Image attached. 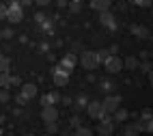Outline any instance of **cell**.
Returning a JSON list of instances; mask_svg holds the SVG:
<instances>
[{
    "label": "cell",
    "instance_id": "obj_2",
    "mask_svg": "<svg viewBox=\"0 0 153 136\" xmlns=\"http://www.w3.org/2000/svg\"><path fill=\"white\" fill-rule=\"evenodd\" d=\"M112 134H114V119H112V114H106L97 125V136H112Z\"/></svg>",
    "mask_w": 153,
    "mask_h": 136
},
{
    "label": "cell",
    "instance_id": "obj_20",
    "mask_svg": "<svg viewBox=\"0 0 153 136\" xmlns=\"http://www.w3.org/2000/svg\"><path fill=\"white\" fill-rule=\"evenodd\" d=\"M11 71V61L9 56H0V74H9Z\"/></svg>",
    "mask_w": 153,
    "mask_h": 136
},
{
    "label": "cell",
    "instance_id": "obj_41",
    "mask_svg": "<svg viewBox=\"0 0 153 136\" xmlns=\"http://www.w3.org/2000/svg\"><path fill=\"white\" fill-rule=\"evenodd\" d=\"M69 2H82V0H69Z\"/></svg>",
    "mask_w": 153,
    "mask_h": 136
},
{
    "label": "cell",
    "instance_id": "obj_39",
    "mask_svg": "<svg viewBox=\"0 0 153 136\" xmlns=\"http://www.w3.org/2000/svg\"><path fill=\"white\" fill-rule=\"evenodd\" d=\"M30 2H35V0H19V4H22V7H28Z\"/></svg>",
    "mask_w": 153,
    "mask_h": 136
},
{
    "label": "cell",
    "instance_id": "obj_38",
    "mask_svg": "<svg viewBox=\"0 0 153 136\" xmlns=\"http://www.w3.org/2000/svg\"><path fill=\"white\" fill-rule=\"evenodd\" d=\"M60 102H63V104H65V106H74V99H71V97H63V99H60Z\"/></svg>",
    "mask_w": 153,
    "mask_h": 136
},
{
    "label": "cell",
    "instance_id": "obj_10",
    "mask_svg": "<svg viewBox=\"0 0 153 136\" xmlns=\"http://www.w3.org/2000/svg\"><path fill=\"white\" fill-rule=\"evenodd\" d=\"M104 67H106V71H108V74H112V76H114V74H119V71L123 69V61H121L119 56H110V58L104 63Z\"/></svg>",
    "mask_w": 153,
    "mask_h": 136
},
{
    "label": "cell",
    "instance_id": "obj_15",
    "mask_svg": "<svg viewBox=\"0 0 153 136\" xmlns=\"http://www.w3.org/2000/svg\"><path fill=\"white\" fill-rule=\"evenodd\" d=\"M112 7V0H91V9H95V11L104 13Z\"/></svg>",
    "mask_w": 153,
    "mask_h": 136
},
{
    "label": "cell",
    "instance_id": "obj_14",
    "mask_svg": "<svg viewBox=\"0 0 153 136\" xmlns=\"http://www.w3.org/2000/svg\"><path fill=\"white\" fill-rule=\"evenodd\" d=\"M129 33H134L138 39H149V28L142 26V24H131L129 26Z\"/></svg>",
    "mask_w": 153,
    "mask_h": 136
},
{
    "label": "cell",
    "instance_id": "obj_4",
    "mask_svg": "<svg viewBox=\"0 0 153 136\" xmlns=\"http://www.w3.org/2000/svg\"><path fill=\"white\" fill-rule=\"evenodd\" d=\"M101 106H104V112L106 114H114L121 108V97L114 95V93H112V95H106L104 102H101Z\"/></svg>",
    "mask_w": 153,
    "mask_h": 136
},
{
    "label": "cell",
    "instance_id": "obj_6",
    "mask_svg": "<svg viewBox=\"0 0 153 136\" xmlns=\"http://www.w3.org/2000/svg\"><path fill=\"white\" fill-rule=\"evenodd\" d=\"M69 76H71V74L63 71L58 65L52 69V80H54V84H56V87H67V84H69Z\"/></svg>",
    "mask_w": 153,
    "mask_h": 136
},
{
    "label": "cell",
    "instance_id": "obj_47",
    "mask_svg": "<svg viewBox=\"0 0 153 136\" xmlns=\"http://www.w3.org/2000/svg\"><path fill=\"white\" fill-rule=\"evenodd\" d=\"M151 134H153V132H151Z\"/></svg>",
    "mask_w": 153,
    "mask_h": 136
},
{
    "label": "cell",
    "instance_id": "obj_7",
    "mask_svg": "<svg viewBox=\"0 0 153 136\" xmlns=\"http://www.w3.org/2000/svg\"><path fill=\"white\" fill-rule=\"evenodd\" d=\"M86 112H88V117H91V119H99V121L106 117V112H104V106H101V102H88Z\"/></svg>",
    "mask_w": 153,
    "mask_h": 136
},
{
    "label": "cell",
    "instance_id": "obj_33",
    "mask_svg": "<svg viewBox=\"0 0 153 136\" xmlns=\"http://www.w3.org/2000/svg\"><path fill=\"white\" fill-rule=\"evenodd\" d=\"M2 39H13V30L11 28H4L2 30Z\"/></svg>",
    "mask_w": 153,
    "mask_h": 136
},
{
    "label": "cell",
    "instance_id": "obj_8",
    "mask_svg": "<svg viewBox=\"0 0 153 136\" xmlns=\"http://www.w3.org/2000/svg\"><path fill=\"white\" fill-rule=\"evenodd\" d=\"M41 119H43V123H58V108L56 106H43Z\"/></svg>",
    "mask_w": 153,
    "mask_h": 136
},
{
    "label": "cell",
    "instance_id": "obj_18",
    "mask_svg": "<svg viewBox=\"0 0 153 136\" xmlns=\"http://www.w3.org/2000/svg\"><path fill=\"white\" fill-rule=\"evenodd\" d=\"M138 65H140V61H138L136 56H127V58L123 61V67H125V69H129V71L138 69Z\"/></svg>",
    "mask_w": 153,
    "mask_h": 136
},
{
    "label": "cell",
    "instance_id": "obj_35",
    "mask_svg": "<svg viewBox=\"0 0 153 136\" xmlns=\"http://www.w3.org/2000/svg\"><path fill=\"white\" fill-rule=\"evenodd\" d=\"M52 0H35V4H39V7H48Z\"/></svg>",
    "mask_w": 153,
    "mask_h": 136
},
{
    "label": "cell",
    "instance_id": "obj_36",
    "mask_svg": "<svg viewBox=\"0 0 153 136\" xmlns=\"http://www.w3.org/2000/svg\"><path fill=\"white\" fill-rule=\"evenodd\" d=\"M60 136H74V130H71V128H65L63 132H60Z\"/></svg>",
    "mask_w": 153,
    "mask_h": 136
},
{
    "label": "cell",
    "instance_id": "obj_22",
    "mask_svg": "<svg viewBox=\"0 0 153 136\" xmlns=\"http://www.w3.org/2000/svg\"><path fill=\"white\" fill-rule=\"evenodd\" d=\"M69 128H71V130L82 128V119H80V114H76V117H71V119H69Z\"/></svg>",
    "mask_w": 153,
    "mask_h": 136
},
{
    "label": "cell",
    "instance_id": "obj_23",
    "mask_svg": "<svg viewBox=\"0 0 153 136\" xmlns=\"http://www.w3.org/2000/svg\"><path fill=\"white\" fill-rule=\"evenodd\" d=\"M9 87H11V76L0 74V89H9Z\"/></svg>",
    "mask_w": 153,
    "mask_h": 136
},
{
    "label": "cell",
    "instance_id": "obj_37",
    "mask_svg": "<svg viewBox=\"0 0 153 136\" xmlns=\"http://www.w3.org/2000/svg\"><path fill=\"white\" fill-rule=\"evenodd\" d=\"M11 84H19V87H22V84H24V82H22V80H19L17 76H11Z\"/></svg>",
    "mask_w": 153,
    "mask_h": 136
},
{
    "label": "cell",
    "instance_id": "obj_5",
    "mask_svg": "<svg viewBox=\"0 0 153 136\" xmlns=\"http://www.w3.org/2000/svg\"><path fill=\"white\" fill-rule=\"evenodd\" d=\"M136 125H138V130H140V132L151 134V132H153V114H151L149 110H145V112L140 114V119L136 121Z\"/></svg>",
    "mask_w": 153,
    "mask_h": 136
},
{
    "label": "cell",
    "instance_id": "obj_31",
    "mask_svg": "<svg viewBox=\"0 0 153 136\" xmlns=\"http://www.w3.org/2000/svg\"><path fill=\"white\" fill-rule=\"evenodd\" d=\"M138 69L142 71V74H149V71H151V63H149V61H145V63H140V65H138Z\"/></svg>",
    "mask_w": 153,
    "mask_h": 136
},
{
    "label": "cell",
    "instance_id": "obj_12",
    "mask_svg": "<svg viewBox=\"0 0 153 136\" xmlns=\"http://www.w3.org/2000/svg\"><path fill=\"white\" fill-rule=\"evenodd\" d=\"M99 24H101V26H106L108 30H117V19H114V15H112L110 11L99 13Z\"/></svg>",
    "mask_w": 153,
    "mask_h": 136
},
{
    "label": "cell",
    "instance_id": "obj_26",
    "mask_svg": "<svg viewBox=\"0 0 153 136\" xmlns=\"http://www.w3.org/2000/svg\"><path fill=\"white\" fill-rule=\"evenodd\" d=\"M45 130H48V134H58L60 132L58 123H45Z\"/></svg>",
    "mask_w": 153,
    "mask_h": 136
},
{
    "label": "cell",
    "instance_id": "obj_27",
    "mask_svg": "<svg viewBox=\"0 0 153 136\" xmlns=\"http://www.w3.org/2000/svg\"><path fill=\"white\" fill-rule=\"evenodd\" d=\"M129 2H134L136 7H142V9H147V7H151V4H153V0H129Z\"/></svg>",
    "mask_w": 153,
    "mask_h": 136
},
{
    "label": "cell",
    "instance_id": "obj_25",
    "mask_svg": "<svg viewBox=\"0 0 153 136\" xmlns=\"http://www.w3.org/2000/svg\"><path fill=\"white\" fill-rule=\"evenodd\" d=\"M110 56H112V54H110V50H99V52H97V58H99V63H106Z\"/></svg>",
    "mask_w": 153,
    "mask_h": 136
},
{
    "label": "cell",
    "instance_id": "obj_21",
    "mask_svg": "<svg viewBox=\"0 0 153 136\" xmlns=\"http://www.w3.org/2000/svg\"><path fill=\"white\" fill-rule=\"evenodd\" d=\"M86 106H88V97H86V95H80V97L74 102V108H76L78 112L82 110V108H86Z\"/></svg>",
    "mask_w": 153,
    "mask_h": 136
},
{
    "label": "cell",
    "instance_id": "obj_30",
    "mask_svg": "<svg viewBox=\"0 0 153 136\" xmlns=\"http://www.w3.org/2000/svg\"><path fill=\"white\" fill-rule=\"evenodd\" d=\"M11 99V93H9V89H0V102H9Z\"/></svg>",
    "mask_w": 153,
    "mask_h": 136
},
{
    "label": "cell",
    "instance_id": "obj_3",
    "mask_svg": "<svg viewBox=\"0 0 153 136\" xmlns=\"http://www.w3.org/2000/svg\"><path fill=\"white\" fill-rule=\"evenodd\" d=\"M7 19L11 24H19L24 19V7L19 2H11L9 4V13H7Z\"/></svg>",
    "mask_w": 153,
    "mask_h": 136
},
{
    "label": "cell",
    "instance_id": "obj_16",
    "mask_svg": "<svg viewBox=\"0 0 153 136\" xmlns=\"http://www.w3.org/2000/svg\"><path fill=\"white\" fill-rule=\"evenodd\" d=\"M99 89L106 93V95H112V93H114V89H117V84L112 80H101L99 82Z\"/></svg>",
    "mask_w": 153,
    "mask_h": 136
},
{
    "label": "cell",
    "instance_id": "obj_17",
    "mask_svg": "<svg viewBox=\"0 0 153 136\" xmlns=\"http://www.w3.org/2000/svg\"><path fill=\"white\" fill-rule=\"evenodd\" d=\"M138 134H142V132L138 130V125H136V123H125L123 136H138Z\"/></svg>",
    "mask_w": 153,
    "mask_h": 136
},
{
    "label": "cell",
    "instance_id": "obj_34",
    "mask_svg": "<svg viewBox=\"0 0 153 136\" xmlns=\"http://www.w3.org/2000/svg\"><path fill=\"white\" fill-rule=\"evenodd\" d=\"M15 102H17V104H19V106H26V102H28V99H26V97H24V95H22V93H19V95H17V97H15Z\"/></svg>",
    "mask_w": 153,
    "mask_h": 136
},
{
    "label": "cell",
    "instance_id": "obj_13",
    "mask_svg": "<svg viewBox=\"0 0 153 136\" xmlns=\"http://www.w3.org/2000/svg\"><path fill=\"white\" fill-rule=\"evenodd\" d=\"M60 102V95L56 91H52V93H43L41 95V106H56V104Z\"/></svg>",
    "mask_w": 153,
    "mask_h": 136
},
{
    "label": "cell",
    "instance_id": "obj_1",
    "mask_svg": "<svg viewBox=\"0 0 153 136\" xmlns=\"http://www.w3.org/2000/svg\"><path fill=\"white\" fill-rule=\"evenodd\" d=\"M80 65H82L86 71H93V69L99 65L97 52H93V50H82V54H80Z\"/></svg>",
    "mask_w": 153,
    "mask_h": 136
},
{
    "label": "cell",
    "instance_id": "obj_28",
    "mask_svg": "<svg viewBox=\"0 0 153 136\" xmlns=\"http://www.w3.org/2000/svg\"><path fill=\"white\" fill-rule=\"evenodd\" d=\"M69 11L71 13H80L82 11V2H69Z\"/></svg>",
    "mask_w": 153,
    "mask_h": 136
},
{
    "label": "cell",
    "instance_id": "obj_9",
    "mask_svg": "<svg viewBox=\"0 0 153 136\" xmlns=\"http://www.w3.org/2000/svg\"><path fill=\"white\" fill-rule=\"evenodd\" d=\"M76 65H78V61H76V56H74V52H69V54H65L63 58H60V63H58V67L63 69V71H67V74H71Z\"/></svg>",
    "mask_w": 153,
    "mask_h": 136
},
{
    "label": "cell",
    "instance_id": "obj_44",
    "mask_svg": "<svg viewBox=\"0 0 153 136\" xmlns=\"http://www.w3.org/2000/svg\"><path fill=\"white\" fill-rule=\"evenodd\" d=\"M11 2H19V0H11Z\"/></svg>",
    "mask_w": 153,
    "mask_h": 136
},
{
    "label": "cell",
    "instance_id": "obj_40",
    "mask_svg": "<svg viewBox=\"0 0 153 136\" xmlns=\"http://www.w3.org/2000/svg\"><path fill=\"white\" fill-rule=\"evenodd\" d=\"M147 76H149V82H151V84H153V69L149 71V74H147Z\"/></svg>",
    "mask_w": 153,
    "mask_h": 136
},
{
    "label": "cell",
    "instance_id": "obj_42",
    "mask_svg": "<svg viewBox=\"0 0 153 136\" xmlns=\"http://www.w3.org/2000/svg\"><path fill=\"white\" fill-rule=\"evenodd\" d=\"M24 136H35V134H24Z\"/></svg>",
    "mask_w": 153,
    "mask_h": 136
},
{
    "label": "cell",
    "instance_id": "obj_11",
    "mask_svg": "<svg viewBox=\"0 0 153 136\" xmlns=\"http://www.w3.org/2000/svg\"><path fill=\"white\" fill-rule=\"evenodd\" d=\"M19 93H22L26 99H35V97L39 95V89H37L35 82H24V84L19 87Z\"/></svg>",
    "mask_w": 153,
    "mask_h": 136
},
{
    "label": "cell",
    "instance_id": "obj_32",
    "mask_svg": "<svg viewBox=\"0 0 153 136\" xmlns=\"http://www.w3.org/2000/svg\"><path fill=\"white\" fill-rule=\"evenodd\" d=\"M7 13H9V7L4 2H0V19H7Z\"/></svg>",
    "mask_w": 153,
    "mask_h": 136
},
{
    "label": "cell",
    "instance_id": "obj_19",
    "mask_svg": "<svg viewBox=\"0 0 153 136\" xmlns=\"http://www.w3.org/2000/svg\"><path fill=\"white\" fill-rule=\"evenodd\" d=\"M127 117H129V114H127V110H125V108H119L114 114H112V119L119 121V123H125V121H127Z\"/></svg>",
    "mask_w": 153,
    "mask_h": 136
},
{
    "label": "cell",
    "instance_id": "obj_45",
    "mask_svg": "<svg viewBox=\"0 0 153 136\" xmlns=\"http://www.w3.org/2000/svg\"><path fill=\"white\" fill-rule=\"evenodd\" d=\"M0 136H2V128H0Z\"/></svg>",
    "mask_w": 153,
    "mask_h": 136
},
{
    "label": "cell",
    "instance_id": "obj_46",
    "mask_svg": "<svg viewBox=\"0 0 153 136\" xmlns=\"http://www.w3.org/2000/svg\"><path fill=\"white\" fill-rule=\"evenodd\" d=\"M112 136H117V134H112Z\"/></svg>",
    "mask_w": 153,
    "mask_h": 136
},
{
    "label": "cell",
    "instance_id": "obj_43",
    "mask_svg": "<svg viewBox=\"0 0 153 136\" xmlns=\"http://www.w3.org/2000/svg\"><path fill=\"white\" fill-rule=\"evenodd\" d=\"M0 39H2V30H0Z\"/></svg>",
    "mask_w": 153,
    "mask_h": 136
},
{
    "label": "cell",
    "instance_id": "obj_29",
    "mask_svg": "<svg viewBox=\"0 0 153 136\" xmlns=\"http://www.w3.org/2000/svg\"><path fill=\"white\" fill-rule=\"evenodd\" d=\"M35 22L43 26V24L48 22V15H45V13H35Z\"/></svg>",
    "mask_w": 153,
    "mask_h": 136
},
{
    "label": "cell",
    "instance_id": "obj_24",
    "mask_svg": "<svg viewBox=\"0 0 153 136\" xmlns=\"http://www.w3.org/2000/svg\"><path fill=\"white\" fill-rule=\"evenodd\" d=\"M74 136H95L93 134V130H88V128H78V130H74Z\"/></svg>",
    "mask_w": 153,
    "mask_h": 136
}]
</instances>
